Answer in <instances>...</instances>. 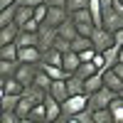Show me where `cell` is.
<instances>
[{"instance_id":"cell-8","label":"cell","mask_w":123,"mask_h":123,"mask_svg":"<svg viewBox=\"0 0 123 123\" xmlns=\"http://www.w3.org/2000/svg\"><path fill=\"white\" fill-rule=\"evenodd\" d=\"M42 52L37 47H17V62L20 64H37Z\"/></svg>"},{"instance_id":"cell-4","label":"cell","mask_w":123,"mask_h":123,"mask_svg":"<svg viewBox=\"0 0 123 123\" xmlns=\"http://www.w3.org/2000/svg\"><path fill=\"white\" fill-rule=\"evenodd\" d=\"M101 27L108 30V32L123 30V15L116 12L113 7H104V10H101Z\"/></svg>"},{"instance_id":"cell-32","label":"cell","mask_w":123,"mask_h":123,"mask_svg":"<svg viewBox=\"0 0 123 123\" xmlns=\"http://www.w3.org/2000/svg\"><path fill=\"white\" fill-rule=\"evenodd\" d=\"M52 49H57V52H69V39H62V37H54V42H52Z\"/></svg>"},{"instance_id":"cell-22","label":"cell","mask_w":123,"mask_h":123,"mask_svg":"<svg viewBox=\"0 0 123 123\" xmlns=\"http://www.w3.org/2000/svg\"><path fill=\"white\" fill-rule=\"evenodd\" d=\"M20 91H22V84H20L15 76H5V81H3V94H15V96H20Z\"/></svg>"},{"instance_id":"cell-31","label":"cell","mask_w":123,"mask_h":123,"mask_svg":"<svg viewBox=\"0 0 123 123\" xmlns=\"http://www.w3.org/2000/svg\"><path fill=\"white\" fill-rule=\"evenodd\" d=\"M89 0H67L64 3V10L67 12H74V10H81V7H86Z\"/></svg>"},{"instance_id":"cell-36","label":"cell","mask_w":123,"mask_h":123,"mask_svg":"<svg viewBox=\"0 0 123 123\" xmlns=\"http://www.w3.org/2000/svg\"><path fill=\"white\" fill-rule=\"evenodd\" d=\"M79 54V62H91V57H94V47H89V49H81Z\"/></svg>"},{"instance_id":"cell-11","label":"cell","mask_w":123,"mask_h":123,"mask_svg":"<svg viewBox=\"0 0 123 123\" xmlns=\"http://www.w3.org/2000/svg\"><path fill=\"white\" fill-rule=\"evenodd\" d=\"M101 57H104V69H111L118 59H123V54H121V44H111L108 49H104V52H101Z\"/></svg>"},{"instance_id":"cell-43","label":"cell","mask_w":123,"mask_h":123,"mask_svg":"<svg viewBox=\"0 0 123 123\" xmlns=\"http://www.w3.org/2000/svg\"><path fill=\"white\" fill-rule=\"evenodd\" d=\"M0 113H3V108H0Z\"/></svg>"},{"instance_id":"cell-34","label":"cell","mask_w":123,"mask_h":123,"mask_svg":"<svg viewBox=\"0 0 123 123\" xmlns=\"http://www.w3.org/2000/svg\"><path fill=\"white\" fill-rule=\"evenodd\" d=\"M20 118L15 116V111H3L0 113V123H17Z\"/></svg>"},{"instance_id":"cell-1","label":"cell","mask_w":123,"mask_h":123,"mask_svg":"<svg viewBox=\"0 0 123 123\" xmlns=\"http://www.w3.org/2000/svg\"><path fill=\"white\" fill-rule=\"evenodd\" d=\"M113 96H118V94H113V91L106 89V86H101V89L94 91V94L86 96V108H89V111H94V108H106L108 101L113 98Z\"/></svg>"},{"instance_id":"cell-14","label":"cell","mask_w":123,"mask_h":123,"mask_svg":"<svg viewBox=\"0 0 123 123\" xmlns=\"http://www.w3.org/2000/svg\"><path fill=\"white\" fill-rule=\"evenodd\" d=\"M47 94L52 96L54 101H59V104H62V101H64V98L69 96V94H67V86H64V79H54L52 84H49V89H47Z\"/></svg>"},{"instance_id":"cell-5","label":"cell","mask_w":123,"mask_h":123,"mask_svg":"<svg viewBox=\"0 0 123 123\" xmlns=\"http://www.w3.org/2000/svg\"><path fill=\"white\" fill-rule=\"evenodd\" d=\"M54 37H57V27H49L44 22H39V27H37V49L39 52L49 49L52 42H54Z\"/></svg>"},{"instance_id":"cell-10","label":"cell","mask_w":123,"mask_h":123,"mask_svg":"<svg viewBox=\"0 0 123 123\" xmlns=\"http://www.w3.org/2000/svg\"><path fill=\"white\" fill-rule=\"evenodd\" d=\"M42 104H44V123L47 121H57L59 116H62V108H59V101H54L49 94H44V98H42Z\"/></svg>"},{"instance_id":"cell-44","label":"cell","mask_w":123,"mask_h":123,"mask_svg":"<svg viewBox=\"0 0 123 123\" xmlns=\"http://www.w3.org/2000/svg\"><path fill=\"white\" fill-rule=\"evenodd\" d=\"M0 96H3V91H0Z\"/></svg>"},{"instance_id":"cell-26","label":"cell","mask_w":123,"mask_h":123,"mask_svg":"<svg viewBox=\"0 0 123 123\" xmlns=\"http://www.w3.org/2000/svg\"><path fill=\"white\" fill-rule=\"evenodd\" d=\"M17 98L20 96H15V94H3V96H0V108H3V111H15Z\"/></svg>"},{"instance_id":"cell-35","label":"cell","mask_w":123,"mask_h":123,"mask_svg":"<svg viewBox=\"0 0 123 123\" xmlns=\"http://www.w3.org/2000/svg\"><path fill=\"white\" fill-rule=\"evenodd\" d=\"M74 118H76L79 123H94V121H91V111H89V108H84V111H79V113H74Z\"/></svg>"},{"instance_id":"cell-25","label":"cell","mask_w":123,"mask_h":123,"mask_svg":"<svg viewBox=\"0 0 123 123\" xmlns=\"http://www.w3.org/2000/svg\"><path fill=\"white\" fill-rule=\"evenodd\" d=\"M89 47H91V39H89V37H81V35H76V37L69 42V49H71V52H81V49H89Z\"/></svg>"},{"instance_id":"cell-40","label":"cell","mask_w":123,"mask_h":123,"mask_svg":"<svg viewBox=\"0 0 123 123\" xmlns=\"http://www.w3.org/2000/svg\"><path fill=\"white\" fill-rule=\"evenodd\" d=\"M17 123H37V121H32V118H27V116H25V118H20Z\"/></svg>"},{"instance_id":"cell-19","label":"cell","mask_w":123,"mask_h":123,"mask_svg":"<svg viewBox=\"0 0 123 123\" xmlns=\"http://www.w3.org/2000/svg\"><path fill=\"white\" fill-rule=\"evenodd\" d=\"M37 67L39 69H42L44 71V74L49 76V79H67V74H64V69H62V67H54V64H42V62H37Z\"/></svg>"},{"instance_id":"cell-39","label":"cell","mask_w":123,"mask_h":123,"mask_svg":"<svg viewBox=\"0 0 123 123\" xmlns=\"http://www.w3.org/2000/svg\"><path fill=\"white\" fill-rule=\"evenodd\" d=\"M12 3H15V0H0V10L7 7V5H12Z\"/></svg>"},{"instance_id":"cell-37","label":"cell","mask_w":123,"mask_h":123,"mask_svg":"<svg viewBox=\"0 0 123 123\" xmlns=\"http://www.w3.org/2000/svg\"><path fill=\"white\" fill-rule=\"evenodd\" d=\"M42 3H44L47 7H64L67 0H42Z\"/></svg>"},{"instance_id":"cell-17","label":"cell","mask_w":123,"mask_h":123,"mask_svg":"<svg viewBox=\"0 0 123 123\" xmlns=\"http://www.w3.org/2000/svg\"><path fill=\"white\" fill-rule=\"evenodd\" d=\"M57 37H62V39H69V42L76 37V27H74V22H71L69 17H67L62 25H57Z\"/></svg>"},{"instance_id":"cell-38","label":"cell","mask_w":123,"mask_h":123,"mask_svg":"<svg viewBox=\"0 0 123 123\" xmlns=\"http://www.w3.org/2000/svg\"><path fill=\"white\" fill-rule=\"evenodd\" d=\"M17 5H25V7H35V5H39L42 0H15Z\"/></svg>"},{"instance_id":"cell-27","label":"cell","mask_w":123,"mask_h":123,"mask_svg":"<svg viewBox=\"0 0 123 123\" xmlns=\"http://www.w3.org/2000/svg\"><path fill=\"white\" fill-rule=\"evenodd\" d=\"M15 69H17V62H12V59H0V76H12L15 74Z\"/></svg>"},{"instance_id":"cell-7","label":"cell","mask_w":123,"mask_h":123,"mask_svg":"<svg viewBox=\"0 0 123 123\" xmlns=\"http://www.w3.org/2000/svg\"><path fill=\"white\" fill-rule=\"evenodd\" d=\"M35 71H37V64H20V62H17V69H15L12 76H15L22 86H30V84H32V79H35Z\"/></svg>"},{"instance_id":"cell-16","label":"cell","mask_w":123,"mask_h":123,"mask_svg":"<svg viewBox=\"0 0 123 123\" xmlns=\"http://www.w3.org/2000/svg\"><path fill=\"white\" fill-rule=\"evenodd\" d=\"M64 86H67V94H69V96L84 94V81H81L76 74H69V76L64 79Z\"/></svg>"},{"instance_id":"cell-42","label":"cell","mask_w":123,"mask_h":123,"mask_svg":"<svg viewBox=\"0 0 123 123\" xmlns=\"http://www.w3.org/2000/svg\"><path fill=\"white\" fill-rule=\"evenodd\" d=\"M108 123H113V121H108ZM121 123H123V121H121Z\"/></svg>"},{"instance_id":"cell-24","label":"cell","mask_w":123,"mask_h":123,"mask_svg":"<svg viewBox=\"0 0 123 123\" xmlns=\"http://www.w3.org/2000/svg\"><path fill=\"white\" fill-rule=\"evenodd\" d=\"M96 71H98V69L91 64V62H79V67H76L74 74H76L79 79H86V76H91V74H96Z\"/></svg>"},{"instance_id":"cell-13","label":"cell","mask_w":123,"mask_h":123,"mask_svg":"<svg viewBox=\"0 0 123 123\" xmlns=\"http://www.w3.org/2000/svg\"><path fill=\"white\" fill-rule=\"evenodd\" d=\"M62 69H64V74L69 76V74H74V71H76V67H79V54L76 52H71V49H69V52H64V54H62V64H59Z\"/></svg>"},{"instance_id":"cell-2","label":"cell","mask_w":123,"mask_h":123,"mask_svg":"<svg viewBox=\"0 0 123 123\" xmlns=\"http://www.w3.org/2000/svg\"><path fill=\"white\" fill-rule=\"evenodd\" d=\"M91 47H94V52H104V49H108L111 44H113V32H108V30L104 27H94L91 30Z\"/></svg>"},{"instance_id":"cell-20","label":"cell","mask_w":123,"mask_h":123,"mask_svg":"<svg viewBox=\"0 0 123 123\" xmlns=\"http://www.w3.org/2000/svg\"><path fill=\"white\" fill-rule=\"evenodd\" d=\"M15 35H17V25H15V22L0 27V47H3V44H10V42L15 39Z\"/></svg>"},{"instance_id":"cell-41","label":"cell","mask_w":123,"mask_h":123,"mask_svg":"<svg viewBox=\"0 0 123 123\" xmlns=\"http://www.w3.org/2000/svg\"><path fill=\"white\" fill-rule=\"evenodd\" d=\"M47 123H64V121H62V116H59L57 121H47Z\"/></svg>"},{"instance_id":"cell-30","label":"cell","mask_w":123,"mask_h":123,"mask_svg":"<svg viewBox=\"0 0 123 123\" xmlns=\"http://www.w3.org/2000/svg\"><path fill=\"white\" fill-rule=\"evenodd\" d=\"M44 15H47V5H44V3H39V5L32 7V20H35V22H42Z\"/></svg>"},{"instance_id":"cell-33","label":"cell","mask_w":123,"mask_h":123,"mask_svg":"<svg viewBox=\"0 0 123 123\" xmlns=\"http://www.w3.org/2000/svg\"><path fill=\"white\" fill-rule=\"evenodd\" d=\"M37 27H39V22H35V20L30 17L27 22H22V25H20L17 30H22V32H37Z\"/></svg>"},{"instance_id":"cell-18","label":"cell","mask_w":123,"mask_h":123,"mask_svg":"<svg viewBox=\"0 0 123 123\" xmlns=\"http://www.w3.org/2000/svg\"><path fill=\"white\" fill-rule=\"evenodd\" d=\"M84 81V94L89 96V94H94L96 89H101L104 84H101V71H96V74H91V76H86V79H81Z\"/></svg>"},{"instance_id":"cell-9","label":"cell","mask_w":123,"mask_h":123,"mask_svg":"<svg viewBox=\"0 0 123 123\" xmlns=\"http://www.w3.org/2000/svg\"><path fill=\"white\" fill-rule=\"evenodd\" d=\"M67 17H69V12H67L64 7H47V15H44L42 22H44V25H49V27H57V25L64 22Z\"/></svg>"},{"instance_id":"cell-28","label":"cell","mask_w":123,"mask_h":123,"mask_svg":"<svg viewBox=\"0 0 123 123\" xmlns=\"http://www.w3.org/2000/svg\"><path fill=\"white\" fill-rule=\"evenodd\" d=\"M27 118H32V121H37V123H44V104H42V101H39V104H35L32 108H30Z\"/></svg>"},{"instance_id":"cell-3","label":"cell","mask_w":123,"mask_h":123,"mask_svg":"<svg viewBox=\"0 0 123 123\" xmlns=\"http://www.w3.org/2000/svg\"><path fill=\"white\" fill-rule=\"evenodd\" d=\"M62 108V116H74L79 111L86 108V94H76V96H67L64 101L59 104Z\"/></svg>"},{"instance_id":"cell-12","label":"cell","mask_w":123,"mask_h":123,"mask_svg":"<svg viewBox=\"0 0 123 123\" xmlns=\"http://www.w3.org/2000/svg\"><path fill=\"white\" fill-rule=\"evenodd\" d=\"M106 108H108V113H111V121H113V123H121V121H123V96H121V94L111 98Z\"/></svg>"},{"instance_id":"cell-15","label":"cell","mask_w":123,"mask_h":123,"mask_svg":"<svg viewBox=\"0 0 123 123\" xmlns=\"http://www.w3.org/2000/svg\"><path fill=\"white\" fill-rule=\"evenodd\" d=\"M12 42H15V47H37V32H22V30H17Z\"/></svg>"},{"instance_id":"cell-29","label":"cell","mask_w":123,"mask_h":123,"mask_svg":"<svg viewBox=\"0 0 123 123\" xmlns=\"http://www.w3.org/2000/svg\"><path fill=\"white\" fill-rule=\"evenodd\" d=\"M0 59H12V62H17V47H15V42L0 47Z\"/></svg>"},{"instance_id":"cell-21","label":"cell","mask_w":123,"mask_h":123,"mask_svg":"<svg viewBox=\"0 0 123 123\" xmlns=\"http://www.w3.org/2000/svg\"><path fill=\"white\" fill-rule=\"evenodd\" d=\"M35 106V101H30L27 96H22L20 94V98H17V106H15V116L17 118H25L27 113H30V108Z\"/></svg>"},{"instance_id":"cell-23","label":"cell","mask_w":123,"mask_h":123,"mask_svg":"<svg viewBox=\"0 0 123 123\" xmlns=\"http://www.w3.org/2000/svg\"><path fill=\"white\" fill-rule=\"evenodd\" d=\"M32 84H35L37 89H42L44 94H47V89H49V84H52V79H49V76L44 74V71L37 67V71H35V79H32Z\"/></svg>"},{"instance_id":"cell-6","label":"cell","mask_w":123,"mask_h":123,"mask_svg":"<svg viewBox=\"0 0 123 123\" xmlns=\"http://www.w3.org/2000/svg\"><path fill=\"white\" fill-rule=\"evenodd\" d=\"M101 84H104L106 89H111L113 94H123V79L118 74H113L111 69H104L101 71Z\"/></svg>"}]
</instances>
